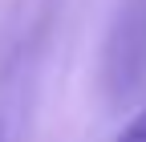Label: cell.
<instances>
[{"mask_svg":"<svg viewBox=\"0 0 146 142\" xmlns=\"http://www.w3.org/2000/svg\"><path fill=\"white\" fill-rule=\"evenodd\" d=\"M114 142H146V106H142V110H138V114H134V118L118 130V138H114Z\"/></svg>","mask_w":146,"mask_h":142,"instance_id":"obj_1","label":"cell"},{"mask_svg":"<svg viewBox=\"0 0 146 142\" xmlns=\"http://www.w3.org/2000/svg\"><path fill=\"white\" fill-rule=\"evenodd\" d=\"M0 142H4V122H0Z\"/></svg>","mask_w":146,"mask_h":142,"instance_id":"obj_2","label":"cell"}]
</instances>
